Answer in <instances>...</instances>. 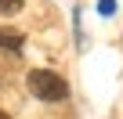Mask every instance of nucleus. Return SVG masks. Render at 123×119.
I'll return each mask as SVG.
<instances>
[{"label": "nucleus", "instance_id": "obj_2", "mask_svg": "<svg viewBox=\"0 0 123 119\" xmlns=\"http://www.w3.org/2000/svg\"><path fill=\"white\" fill-rule=\"evenodd\" d=\"M22 33L18 29H0V51H22Z\"/></svg>", "mask_w": 123, "mask_h": 119}, {"label": "nucleus", "instance_id": "obj_4", "mask_svg": "<svg viewBox=\"0 0 123 119\" xmlns=\"http://www.w3.org/2000/svg\"><path fill=\"white\" fill-rule=\"evenodd\" d=\"M98 11H101V15H105V18H109V15H112V11H116V0H101V4H98Z\"/></svg>", "mask_w": 123, "mask_h": 119}, {"label": "nucleus", "instance_id": "obj_5", "mask_svg": "<svg viewBox=\"0 0 123 119\" xmlns=\"http://www.w3.org/2000/svg\"><path fill=\"white\" fill-rule=\"evenodd\" d=\"M0 119H11V115H7V112H4V108H0Z\"/></svg>", "mask_w": 123, "mask_h": 119}, {"label": "nucleus", "instance_id": "obj_1", "mask_svg": "<svg viewBox=\"0 0 123 119\" xmlns=\"http://www.w3.org/2000/svg\"><path fill=\"white\" fill-rule=\"evenodd\" d=\"M25 83H29V94L40 101H65L69 97V83L51 69H33Z\"/></svg>", "mask_w": 123, "mask_h": 119}, {"label": "nucleus", "instance_id": "obj_3", "mask_svg": "<svg viewBox=\"0 0 123 119\" xmlns=\"http://www.w3.org/2000/svg\"><path fill=\"white\" fill-rule=\"evenodd\" d=\"M22 4H25V0H0V11H4V15H15V11H22Z\"/></svg>", "mask_w": 123, "mask_h": 119}]
</instances>
